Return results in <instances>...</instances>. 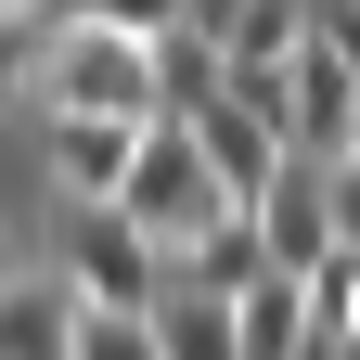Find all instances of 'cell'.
Instances as JSON below:
<instances>
[{"label": "cell", "mask_w": 360, "mask_h": 360, "mask_svg": "<svg viewBox=\"0 0 360 360\" xmlns=\"http://www.w3.org/2000/svg\"><path fill=\"white\" fill-rule=\"evenodd\" d=\"M77 13H116V26H142V39H167L180 13H193V0H77Z\"/></svg>", "instance_id": "obj_13"}, {"label": "cell", "mask_w": 360, "mask_h": 360, "mask_svg": "<svg viewBox=\"0 0 360 360\" xmlns=\"http://www.w3.org/2000/svg\"><path fill=\"white\" fill-rule=\"evenodd\" d=\"M219 90H232V39H206L193 13H180V26L155 39V116H206Z\"/></svg>", "instance_id": "obj_9"}, {"label": "cell", "mask_w": 360, "mask_h": 360, "mask_svg": "<svg viewBox=\"0 0 360 360\" xmlns=\"http://www.w3.org/2000/svg\"><path fill=\"white\" fill-rule=\"evenodd\" d=\"M77 309L65 270H0V360H77Z\"/></svg>", "instance_id": "obj_7"}, {"label": "cell", "mask_w": 360, "mask_h": 360, "mask_svg": "<svg viewBox=\"0 0 360 360\" xmlns=\"http://www.w3.org/2000/svg\"><path fill=\"white\" fill-rule=\"evenodd\" d=\"M155 335H167V360H245V322H232L219 283H167L155 296Z\"/></svg>", "instance_id": "obj_11"}, {"label": "cell", "mask_w": 360, "mask_h": 360, "mask_svg": "<svg viewBox=\"0 0 360 360\" xmlns=\"http://www.w3.org/2000/svg\"><path fill=\"white\" fill-rule=\"evenodd\" d=\"M322 39H347V52H360V0H322Z\"/></svg>", "instance_id": "obj_15"}, {"label": "cell", "mask_w": 360, "mask_h": 360, "mask_svg": "<svg viewBox=\"0 0 360 360\" xmlns=\"http://www.w3.org/2000/svg\"><path fill=\"white\" fill-rule=\"evenodd\" d=\"M257 270H283V257H270V219H257V206H232L219 232H193V245H180V283H219V296H245Z\"/></svg>", "instance_id": "obj_10"}, {"label": "cell", "mask_w": 360, "mask_h": 360, "mask_svg": "<svg viewBox=\"0 0 360 360\" xmlns=\"http://www.w3.org/2000/svg\"><path fill=\"white\" fill-rule=\"evenodd\" d=\"M65 283H77V296H103V309H155V296L180 283V257H167L116 193H103V206H77V193H65Z\"/></svg>", "instance_id": "obj_3"}, {"label": "cell", "mask_w": 360, "mask_h": 360, "mask_svg": "<svg viewBox=\"0 0 360 360\" xmlns=\"http://www.w3.org/2000/svg\"><path fill=\"white\" fill-rule=\"evenodd\" d=\"M283 129H296V155H347V129H360V52H347V39H322V26H309V52L283 65Z\"/></svg>", "instance_id": "obj_4"}, {"label": "cell", "mask_w": 360, "mask_h": 360, "mask_svg": "<svg viewBox=\"0 0 360 360\" xmlns=\"http://www.w3.org/2000/svg\"><path fill=\"white\" fill-rule=\"evenodd\" d=\"M77 360H167V335H155V309H103L90 296L77 309Z\"/></svg>", "instance_id": "obj_12"}, {"label": "cell", "mask_w": 360, "mask_h": 360, "mask_svg": "<svg viewBox=\"0 0 360 360\" xmlns=\"http://www.w3.org/2000/svg\"><path fill=\"white\" fill-rule=\"evenodd\" d=\"M129 155H142V116H90V103H52V180L77 206L129 193Z\"/></svg>", "instance_id": "obj_5"}, {"label": "cell", "mask_w": 360, "mask_h": 360, "mask_svg": "<svg viewBox=\"0 0 360 360\" xmlns=\"http://www.w3.org/2000/svg\"><path fill=\"white\" fill-rule=\"evenodd\" d=\"M116 206H129V219H142V232L180 257L193 232H219L245 193H232V180H219V155L193 142V116H155V129H142V155H129V193H116Z\"/></svg>", "instance_id": "obj_1"}, {"label": "cell", "mask_w": 360, "mask_h": 360, "mask_svg": "<svg viewBox=\"0 0 360 360\" xmlns=\"http://www.w3.org/2000/svg\"><path fill=\"white\" fill-rule=\"evenodd\" d=\"M335 245H360V155H335Z\"/></svg>", "instance_id": "obj_14"}, {"label": "cell", "mask_w": 360, "mask_h": 360, "mask_svg": "<svg viewBox=\"0 0 360 360\" xmlns=\"http://www.w3.org/2000/svg\"><path fill=\"white\" fill-rule=\"evenodd\" d=\"M232 322H245V360H309V347H322V322H309V270H257V283L232 296Z\"/></svg>", "instance_id": "obj_8"}, {"label": "cell", "mask_w": 360, "mask_h": 360, "mask_svg": "<svg viewBox=\"0 0 360 360\" xmlns=\"http://www.w3.org/2000/svg\"><path fill=\"white\" fill-rule=\"evenodd\" d=\"M257 219H270V257L283 270H322L335 257V167L322 155H283V180L257 193Z\"/></svg>", "instance_id": "obj_6"}, {"label": "cell", "mask_w": 360, "mask_h": 360, "mask_svg": "<svg viewBox=\"0 0 360 360\" xmlns=\"http://www.w3.org/2000/svg\"><path fill=\"white\" fill-rule=\"evenodd\" d=\"M39 90H52V103H90V116H142V129H155V39L116 26V13H65Z\"/></svg>", "instance_id": "obj_2"}, {"label": "cell", "mask_w": 360, "mask_h": 360, "mask_svg": "<svg viewBox=\"0 0 360 360\" xmlns=\"http://www.w3.org/2000/svg\"><path fill=\"white\" fill-rule=\"evenodd\" d=\"M347 155H360V129H347Z\"/></svg>", "instance_id": "obj_16"}]
</instances>
